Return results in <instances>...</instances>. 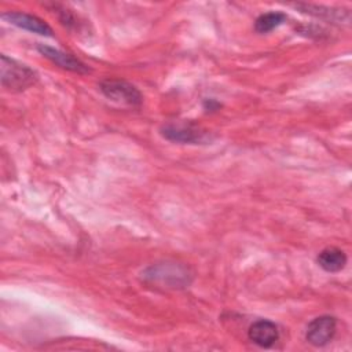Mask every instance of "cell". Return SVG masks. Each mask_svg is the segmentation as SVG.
I'll list each match as a JSON object with an SVG mask.
<instances>
[{"mask_svg": "<svg viewBox=\"0 0 352 352\" xmlns=\"http://www.w3.org/2000/svg\"><path fill=\"white\" fill-rule=\"evenodd\" d=\"M296 8L301 10V12L309 14L319 19H324L333 23H348L351 21V11L344 8H334V7H324L318 4H308V3H298L294 4Z\"/></svg>", "mask_w": 352, "mask_h": 352, "instance_id": "cell-9", "label": "cell"}, {"mask_svg": "<svg viewBox=\"0 0 352 352\" xmlns=\"http://www.w3.org/2000/svg\"><path fill=\"white\" fill-rule=\"evenodd\" d=\"M336 329H337L336 318L330 315H322L312 319L308 323L305 338L314 346H324L333 340L336 334Z\"/></svg>", "mask_w": 352, "mask_h": 352, "instance_id": "cell-5", "label": "cell"}, {"mask_svg": "<svg viewBox=\"0 0 352 352\" xmlns=\"http://www.w3.org/2000/svg\"><path fill=\"white\" fill-rule=\"evenodd\" d=\"M161 135L176 143H188L198 144L208 140L206 131L201 129L192 122H170L161 128Z\"/></svg>", "mask_w": 352, "mask_h": 352, "instance_id": "cell-4", "label": "cell"}, {"mask_svg": "<svg viewBox=\"0 0 352 352\" xmlns=\"http://www.w3.org/2000/svg\"><path fill=\"white\" fill-rule=\"evenodd\" d=\"M248 336L250 341L261 348H271L279 340V331L276 324L267 319H260L252 323Z\"/></svg>", "mask_w": 352, "mask_h": 352, "instance_id": "cell-8", "label": "cell"}, {"mask_svg": "<svg viewBox=\"0 0 352 352\" xmlns=\"http://www.w3.org/2000/svg\"><path fill=\"white\" fill-rule=\"evenodd\" d=\"M102 94L113 102L129 104V106H139L142 103V94L140 91L125 80L118 78H107L103 80L100 84Z\"/></svg>", "mask_w": 352, "mask_h": 352, "instance_id": "cell-3", "label": "cell"}, {"mask_svg": "<svg viewBox=\"0 0 352 352\" xmlns=\"http://www.w3.org/2000/svg\"><path fill=\"white\" fill-rule=\"evenodd\" d=\"M37 50L43 56H45L47 59H50L51 62H54L55 65H58L62 69H66V70H70V72H74V73H80V74L89 72V69L85 63H82L76 56H73L70 54H66L60 50H56L54 47L44 45V44H38Z\"/></svg>", "mask_w": 352, "mask_h": 352, "instance_id": "cell-7", "label": "cell"}, {"mask_svg": "<svg viewBox=\"0 0 352 352\" xmlns=\"http://www.w3.org/2000/svg\"><path fill=\"white\" fill-rule=\"evenodd\" d=\"M287 19L286 14L280 11H270L265 14H261L256 22H254V30L258 33H268L282 25Z\"/></svg>", "mask_w": 352, "mask_h": 352, "instance_id": "cell-11", "label": "cell"}, {"mask_svg": "<svg viewBox=\"0 0 352 352\" xmlns=\"http://www.w3.org/2000/svg\"><path fill=\"white\" fill-rule=\"evenodd\" d=\"M142 279L146 283L166 289H183L192 282L191 270L176 261H162L148 265L142 271Z\"/></svg>", "mask_w": 352, "mask_h": 352, "instance_id": "cell-1", "label": "cell"}, {"mask_svg": "<svg viewBox=\"0 0 352 352\" xmlns=\"http://www.w3.org/2000/svg\"><path fill=\"white\" fill-rule=\"evenodd\" d=\"M0 80L1 85L10 91H23L36 82L37 74L29 66L19 63L7 55H1Z\"/></svg>", "mask_w": 352, "mask_h": 352, "instance_id": "cell-2", "label": "cell"}, {"mask_svg": "<svg viewBox=\"0 0 352 352\" xmlns=\"http://www.w3.org/2000/svg\"><path fill=\"white\" fill-rule=\"evenodd\" d=\"M1 18L19 29H25L28 32L37 33L41 36H48V37L52 36V29L48 26V23H45L43 19H40L36 15L19 12V11H6L1 14Z\"/></svg>", "mask_w": 352, "mask_h": 352, "instance_id": "cell-6", "label": "cell"}, {"mask_svg": "<svg viewBox=\"0 0 352 352\" xmlns=\"http://www.w3.org/2000/svg\"><path fill=\"white\" fill-rule=\"evenodd\" d=\"M319 267L326 272H340L346 265V254L338 248H326L320 250L316 258Z\"/></svg>", "mask_w": 352, "mask_h": 352, "instance_id": "cell-10", "label": "cell"}]
</instances>
